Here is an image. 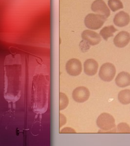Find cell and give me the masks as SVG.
Here are the masks:
<instances>
[{"label": "cell", "mask_w": 130, "mask_h": 146, "mask_svg": "<svg viewBox=\"0 0 130 146\" xmlns=\"http://www.w3.org/2000/svg\"><path fill=\"white\" fill-rule=\"evenodd\" d=\"M97 125L103 131L113 132L115 128V120L108 113H102L97 118Z\"/></svg>", "instance_id": "obj_1"}, {"label": "cell", "mask_w": 130, "mask_h": 146, "mask_svg": "<svg viewBox=\"0 0 130 146\" xmlns=\"http://www.w3.org/2000/svg\"><path fill=\"white\" fill-rule=\"evenodd\" d=\"M118 100L122 104H130V90L126 89L120 91L118 95Z\"/></svg>", "instance_id": "obj_13"}, {"label": "cell", "mask_w": 130, "mask_h": 146, "mask_svg": "<svg viewBox=\"0 0 130 146\" xmlns=\"http://www.w3.org/2000/svg\"><path fill=\"white\" fill-rule=\"evenodd\" d=\"M107 18L99 14L90 13L87 15L84 19V24L87 28L91 30H98L101 28Z\"/></svg>", "instance_id": "obj_2"}, {"label": "cell", "mask_w": 130, "mask_h": 146, "mask_svg": "<svg viewBox=\"0 0 130 146\" xmlns=\"http://www.w3.org/2000/svg\"><path fill=\"white\" fill-rule=\"evenodd\" d=\"M130 22V16L124 11H120L115 15L113 23L117 27H122L128 25Z\"/></svg>", "instance_id": "obj_10"}, {"label": "cell", "mask_w": 130, "mask_h": 146, "mask_svg": "<svg viewBox=\"0 0 130 146\" xmlns=\"http://www.w3.org/2000/svg\"><path fill=\"white\" fill-rule=\"evenodd\" d=\"M91 9L93 11L104 16L108 18L110 16L111 13L105 2L103 0H96L92 3Z\"/></svg>", "instance_id": "obj_7"}, {"label": "cell", "mask_w": 130, "mask_h": 146, "mask_svg": "<svg viewBox=\"0 0 130 146\" xmlns=\"http://www.w3.org/2000/svg\"><path fill=\"white\" fill-rule=\"evenodd\" d=\"M117 86L124 88L130 85V74L126 72H122L117 75L115 80Z\"/></svg>", "instance_id": "obj_11"}, {"label": "cell", "mask_w": 130, "mask_h": 146, "mask_svg": "<svg viewBox=\"0 0 130 146\" xmlns=\"http://www.w3.org/2000/svg\"><path fill=\"white\" fill-rule=\"evenodd\" d=\"M130 42V34L126 31L120 32L113 39V43L115 46L123 48L127 46Z\"/></svg>", "instance_id": "obj_8"}, {"label": "cell", "mask_w": 130, "mask_h": 146, "mask_svg": "<svg viewBox=\"0 0 130 146\" xmlns=\"http://www.w3.org/2000/svg\"><path fill=\"white\" fill-rule=\"evenodd\" d=\"M117 31L113 25L105 27L100 30L99 35L103 38L104 40L107 41L109 38L113 36V33Z\"/></svg>", "instance_id": "obj_12"}, {"label": "cell", "mask_w": 130, "mask_h": 146, "mask_svg": "<svg viewBox=\"0 0 130 146\" xmlns=\"http://www.w3.org/2000/svg\"><path fill=\"white\" fill-rule=\"evenodd\" d=\"M67 122L66 118L64 115L60 113V127H62Z\"/></svg>", "instance_id": "obj_17"}, {"label": "cell", "mask_w": 130, "mask_h": 146, "mask_svg": "<svg viewBox=\"0 0 130 146\" xmlns=\"http://www.w3.org/2000/svg\"><path fill=\"white\" fill-rule=\"evenodd\" d=\"M60 133H76V131L72 128L66 127L62 129Z\"/></svg>", "instance_id": "obj_18"}, {"label": "cell", "mask_w": 130, "mask_h": 146, "mask_svg": "<svg viewBox=\"0 0 130 146\" xmlns=\"http://www.w3.org/2000/svg\"><path fill=\"white\" fill-rule=\"evenodd\" d=\"M108 5L112 11L115 12L123 9V3L120 0H108Z\"/></svg>", "instance_id": "obj_14"}, {"label": "cell", "mask_w": 130, "mask_h": 146, "mask_svg": "<svg viewBox=\"0 0 130 146\" xmlns=\"http://www.w3.org/2000/svg\"><path fill=\"white\" fill-rule=\"evenodd\" d=\"M59 96H60V98H59V100H60L59 109L60 111H62V110L65 109V108L68 106L69 104V100L66 95L63 93L60 92V93Z\"/></svg>", "instance_id": "obj_15"}, {"label": "cell", "mask_w": 130, "mask_h": 146, "mask_svg": "<svg viewBox=\"0 0 130 146\" xmlns=\"http://www.w3.org/2000/svg\"><path fill=\"white\" fill-rule=\"evenodd\" d=\"M82 38L90 45H96L100 43L101 38L99 34L92 30H85L82 34Z\"/></svg>", "instance_id": "obj_6"}, {"label": "cell", "mask_w": 130, "mask_h": 146, "mask_svg": "<svg viewBox=\"0 0 130 146\" xmlns=\"http://www.w3.org/2000/svg\"><path fill=\"white\" fill-rule=\"evenodd\" d=\"M84 72L89 76H93L97 74L98 68V62L94 59L87 60L84 64Z\"/></svg>", "instance_id": "obj_9"}, {"label": "cell", "mask_w": 130, "mask_h": 146, "mask_svg": "<svg viewBox=\"0 0 130 146\" xmlns=\"http://www.w3.org/2000/svg\"><path fill=\"white\" fill-rule=\"evenodd\" d=\"M116 73V69L112 63L107 62L102 65L99 71V76L105 82H110L113 80Z\"/></svg>", "instance_id": "obj_3"}, {"label": "cell", "mask_w": 130, "mask_h": 146, "mask_svg": "<svg viewBox=\"0 0 130 146\" xmlns=\"http://www.w3.org/2000/svg\"><path fill=\"white\" fill-rule=\"evenodd\" d=\"M90 93L88 88L80 86L75 89L72 93V98L76 102L84 103L88 100Z\"/></svg>", "instance_id": "obj_5"}, {"label": "cell", "mask_w": 130, "mask_h": 146, "mask_svg": "<svg viewBox=\"0 0 130 146\" xmlns=\"http://www.w3.org/2000/svg\"><path fill=\"white\" fill-rule=\"evenodd\" d=\"M117 129V131L119 133H130V127L127 123H119Z\"/></svg>", "instance_id": "obj_16"}, {"label": "cell", "mask_w": 130, "mask_h": 146, "mask_svg": "<svg viewBox=\"0 0 130 146\" xmlns=\"http://www.w3.org/2000/svg\"><path fill=\"white\" fill-rule=\"evenodd\" d=\"M65 69L68 74L71 76H78L82 73V62L77 58H71L67 61Z\"/></svg>", "instance_id": "obj_4"}]
</instances>
